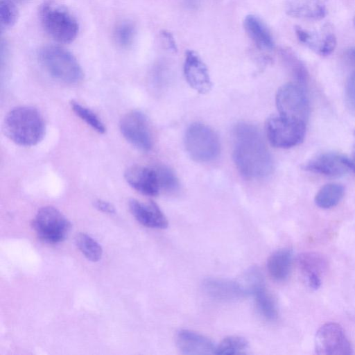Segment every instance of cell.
Wrapping results in <instances>:
<instances>
[{
	"mask_svg": "<svg viewBox=\"0 0 355 355\" xmlns=\"http://www.w3.org/2000/svg\"><path fill=\"white\" fill-rule=\"evenodd\" d=\"M234 137L233 159L240 173L250 180L269 175L273 162L259 130L251 124L240 123L234 128Z\"/></svg>",
	"mask_w": 355,
	"mask_h": 355,
	"instance_id": "1",
	"label": "cell"
},
{
	"mask_svg": "<svg viewBox=\"0 0 355 355\" xmlns=\"http://www.w3.org/2000/svg\"><path fill=\"white\" fill-rule=\"evenodd\" d=\"M3 129L12 141L22 146H32L42 140L46 128L40 112L29 106L11 110L6 116Z\"/></svg>",
	"mask_w": 355,
	"mask_h": 355,
	"instance_id": "2",
	"label": "cell"
},
{
	"mask_svg": "<svg viewBox=\"0 0 355 355\" xmlns=\"http://www.w3.org/2000/svg\"><path fill=\"white\" fill-rule=\"evenodd\" d=\"M39 16L46 33L57 42L69 44L76 38L78 21L64 6L53 0L46 1L40 7Z\"/></svg>",
	"mask_w": 355,
	"mask_h": 355,
	"instance_id": "3",
	"label": "cell"
},
{
	"mask_svg": "<svg viewBox=\"0 0 355 355\" xmlns=\"http://www.w3.org/2000/svg\"><path fill=\"white\" fill-rule=\"evenodd\" d=\"M39 59L45 70L58 80L76 84L83 79V71L77 59L62 46H44L40 50Z\"/></svg>",
	"mask_w": 355,
	"mask_h": 355,
	"instance_id": "4",
	"label": "cell"
},
{
	"mask_svg": "<svg viewBox=\"0 0 355 355\" xmlns=\"http://www.w3.org/2000/svg\"><path fill=\"white\" fill-rule=\"evenodd\" d=\"M184 146L191 159L198 162L212 161L220 152V142L216 132L200 123H193L187 128Z\"/></svg>",
	"mask_w": 355,
	"mask_h": 355,
	"instance_id": "5",
	"label": "cell"
},
{
	"mask_svg": "<svg viewBox=\"0 0 355 355\" xmlns=\"http://www.w3.org/2000/svg\"><path fill=\"white\" fill-rule=\"evenodd\" d=\"M32 226L42 240L57 243L67 238L71 225L58 209L46 206L38 210L32 221Z\"/></svg>",
	"mask_w": 355,
	"mask_h": 355,
	"instance_id": "6",
	"label": "cell"
},
{
	"mask_svg": "<svg viewBox=\"0 0 355 355\" xmlns=\"http://www.w3.org/2000/svg\"><path fill=\"white\" fill-rule=\"evenodd\" d=\"M266 132L272 146L280 148H289L303 141L306 133V123L282 116H274L268 120Z\"/></svg>",
	"mask_w": 355,
	"mask_h": 355,
	"instance_id": "7",
	"label": "cell"
},
{
	"mask_svg": "<svg viewBox=\"0 0 355 355\" xmlns=\"http://www.w3.org/2000/svg\"><path fill=\"white\" fill-rule=\"evenodd\" d=\"M276 104L280 116L306 122L310 114L308 98L299 84L287 83L276 95Z\"/></svg>",
	"mask_w": 355,
	"mask_h": 355,
	"instance_id": "8",
	"label": "cell"
},
{
	"mask_svg": "<svg viewBox=\"0 0 355 355\" xmlns=\"http://www.w3.org/2000/svg\"><path fill=\"white\" fill-rule=\"evenodd\" d=\"M315 352L318 355H351L352 345L341 325L327 322L317 331L315 336Z\"/></svg>",
	"mask_w": 355,
	"mask_h": 355,
	"instance_id": "9",
	"label": "cell"
},
{
	"mask_svg": "<svg viewBox=\"0 0 355 355\" xmlns=\"http://www.w3.org/2000/svg\"><path fill=\"white\" fill-rule=\"evenodd\" d=\"M120 130L123 137L133 146L148 151L153 145L152 135L146 116L139 111H131L121 119Z\"/></svg>",
	"mask_w": 355,
	"mask_h": 355,
	"instance_id": "10",
	"label": "cell"
},
{
	"mask_svg": "<svg viewBox=\"0 0 355 355\" xmlns=\"http://www.w3.org/2000/svg\"><path fill=\"white\" fill-rule=\"evenodd\" d=\"M297 262L306 286L311 291L318 290L329 267L326 257L319 252H306L299 254Z\"/></svg>",
	"mask_w": 355,
	"mask_h": 355,
	"instance_id": "11",
	"label": "cell"
},
{
	"mask_svg": "<svg viewBox=\"0 0 355 355\" xmlns=\"http://www.w3.org/2000/svg\"><path fill=\"white\" fill-rule=\"evenodd\" d=\"M184 74L189 85L198 93L206 94L211 90L212 83L208 69L193 50L185 52Z\"/></svg>",
	"mask_w": 355,
	"mask_h": 355,
	"instance_id": "12",
	"label": "cell"
},
{
	"mask_svg": "<svg viewBox=\"0 0 355 355\" xmlns=\"http://www.w3.org/2000/svg\"><path fill=\"white\" fill-rule=\"evenodd\" d=\"M304 168L330 177L342 176L352 170L350 159L335 153L319 155L307 162Z\"/></svg>",
	"mask_w": 355,
	"mask_h": 355,
	"instance_id": "13",
	"label": "cell"
},
{
	"mask_svg": "<svg viewBox=\"0 0 355 355\" xmlns=\"http://www.w3.org/2000/svg\"><path fill=\"white\" fill-rule=\"evenodd\" d=\"M124 177L128 184L138 192L148 196L159 194L160 187L155 168L133 165L125 170Z\"/></svg>",
	"mask_w": 355,
	"mask_h": 355,
	"instance_id": "14",
	"label": "cell"
},
{
	"mask_svg": "<svg viewBox=\"0 0 355 355\" xmlns=\"http://www.w3.org/2000/svg\"><path fill=\"white\" fill-rule=\"evenodd\" d=\"M202 289L208 296L220 301H232L248 295L239 280L207 278L202 282Z\"/></svg>",
	"mask_w": 355,
	"mask_h": 355,
	"instance_id": "15",
	"label": "cell"
},
{
	"mask_svg": "<svg viewBox=\"0 0 355 355\" xmlns=\"http://www.w3.org/2000/svg\"><path fill=\"white\" fill-rule=\"evenodd\" d=\"M129 209L136 220L143 225L151 228L165 229L168 220L159 206L154 202H141L130 199Z\"/></svg>",
	"mask_w": 355,
	"mask_h": 355,
	"instance_id": "16",
	"label": "cell"
},
{
	"mask_svg": "<svg viewBox=\"0 0 355 355\" xmlns=\"http://www.w3.org/2000/svg\"><path fill=\"white\" fill-rule=\"evenodd\" d=\"M176 344L182 354L189 355L213 354L216 346L207 337L189 329L177 333Z\"/></svg>",
	"mask_w": 355,
	"mask_h": 355,
	"instance_id": "17",
	"label": "cell"
},
{
	"mask_svg": "<svg viewBox=\"0 0 355 355\" xmlns=\"http://www.w3.org/2000/svg\"><path fill=\"white\" fill-rule=\"evenodd\" d=\"M298 40L304 45L321 56H327L332 53L337 44L335 35L326 32L322 35L303 28L300 26L294 28Z\"/></svg>",
	"mask_w": 355,
	"mask_h": 355,
	"instance_id": "18",
	"label": "cell"
},
{
	"mask_svg": "<svg viewBox=\"0 0 355 355\" xmlns=\"http://www.w3.org/2000/svg\"><path fill=\"white\" fill-rule=\"evenodd\" d=\"M286 13L295 18L320 20L327 15L325 6L320 0H288Z\"/></svg>",
	"mask_w": 355,
	"mask_h": 355,
	"instance_id": "19",
	"label": "cell"
},
{
	"mask_svg": "<svg viewBox=\"0 0 355 355\" xmlns=\"http://www.w3.org/2000/svg\"><path fill=\"white\" fill-rule=\"evenodd\" d=\"M243 27L249 37L257 46L263 51H270L274 48V40L266 24L254 15H247L243 21Z\"/></svg>",
	"mask_w": 355,
	"mask_h": 355,
	"instance_id": "20",
	"label": "cell"
},
{
	"mask_svg": "<svg viewBox=\"0 0 355 355\" xmlns=\"http://www.w3.org/2000/svg\"><path fill=\"white\" fill-rule=\"evenodd\" d=\"M293 263V252L288 248L274 252L268 259L267 269L272 279L284 281L289 275Z\"/></svg>",
	"mask_w": 355,
	"mask_h": 355,
	"instance_id": "21",
	"label": "cell"
},
{
	"mask_svg": "<svg viewBox=\"0 0 355 355\" xmlns=\"http://www.w3.org/2000/svg\"><path fill=\"white\" fill-rule=\"evenodd\" d=\"M254 296L255 304L261 315L268 320H274L277 317L276 304L266 288L265 282L254 288L252 293Z\"/></svg>",
	"mask_w": 355,
	"mask_h": 355,
	"instance_id": "22",
	"label": "cell"
},
{
	"mask_svg": "<svg viewBox=\"0 0 355 355\" xmlns=\"http://www.w3.org/2000/svg\"><path fill=\"white\" fill-rule=\"evenodd\" d=\"M345 193L343 185L329 183L323 186L315 197V205L322 209H330L336 206Z\"/></svg>",
	"mask_w": 355,
	"mask_h": 355,
	"instance_id": "23",
	"label": "cell"
},
{
	"mask_svg": "<svg viewBox=\"0 0 355 355\" xmlns=\"http://www.w3.org/2000/svg\"><path fill=\"white\" fill-rule=\"evenodd\" d=\"M249 348L248 340L239 336H230L225 338L216 346V354L234 355L246 354Z\"/></svg>",
	"mask_w": 355,
	"mask_h": 355,
	"instance_id": "24",
	"label": "cell"
},
{
	"mask_svg": "<svg viewBox=\"0 0 355 355\" xmlns=\"http://www.w3.org/2000/svg\"><path fill=\"white\" fill-rule=\"evenodd\" d=\"M75 242L83 254L91 261H98L101 259L103 250L99 243L85 233H79L75 238Z\"/></svg>",
	"mask_w": 355,
	"mask_h": 355,
	"instance_id": "25",
	"label": "cell"
},
{
	"mask_svg": "<svg viewBox=\"0 0 355 355\" xmlns=\"http://www.w3.org/2000/svg\"><path fill=\"white\" fill-rule=\"evenodd\" d=\"M281 56L292 75L297 80V84H304L308 73L305 66L299 58L288 49H282Z\"/></svg>",
	"mask_w": 355,
	"mask_h": 355,
	"instance_id": "26",
	"label": "cell"
},
{
	"mask_svg": "<svg viewBox=\"0 0 355 355\" xmlns=\"http://www.w3.org/2000/svg\"><path fill=\"white\" fill-rule=\"evenodd\" d=\"M136 35L135 24L128 20L118 23L114 29V40L121 48L127 49L132 46Z\"/></svg>",
	"mask_w": 355,
	"mask_h": 355,
	"instance_id": "27",
	"label": "cell"
},
{
	"mask_svg": "<svg viewBox=\"0 0 355 355\" xmlns=\"http://www.w3.org/2000/svg\"><path fill=\"white\" fill-rule=\"evenodd\" d=\"M71 107L75 114L95 131L100 134L105 132L104 123L91 110L73 101L71 102Z\"/></svg>",
	"mask_w": 355,
	"mask_h": 355,
	"instance_id": "28",
	"label": "cell"
},
{
	"mask_svg": "<svg viewBox=\"0 0 355 355\" xmlns=\"http://www.w3.org/2000/svg\"><path fill=\"white\" fill-rule=\"evenodd\" d=\"M19 18L18 9L12 0H0V26L1 31L12 28Z\"/></svg>",
	"mask_w": 355,
	"mask_h": 355,
	"instance_id": "29",
	"label": "cell"
},
{
	"mask_svg": "<svg viewBox=\"0 0 355 355\" xmlns=\"http://www.w3.org/2000/svg\"><path fill=\"white\" fill-rule=\"evenodd\" d=\"M157 172L160 190L174 191L179 186V182L174 172L168 166L159 165L155 167Z\"/></svg>",
	"mask_w": 355,
	"mask_h": 355,
	"instance_id": "30",
	"label": "cell"
},
{
	"mask_svg": "<svg viewBox=\"0 0 355 355\" xmlns=\"http://www.w3.org/2000/svg\"><path fill=\"white\" fill-rule=\"evenodd\" d=\"M345 96L349 107L355 111V70L352 71L347 81Z\"/></svg>",
	"mask_w": 355,
	"mask_h": 355,
	"instance_id": "31",
	"label": "cell"
},
{
	"mask_svg": "<svg viewBox=\"0 0 355 355\" xmlns=\"http://www.w3.org/2000/svg\"><path fill=\"white\" fill-rule=\"evenodd\" d=\"M161 36L164 41L168 49L173 52L177 51V45L173 35L166 30H163L161 32Z\"/></svg>",
	"mask_w": 355,
	"mask_h": 355,
	"instance_id": "32",
	"label": "cell"
},
{
	"mask_svg": "<svg viewBox=\"0 0 355 355\" xmlns=\"http://www.w3.org/2000/svg\"><path fill=\"white\" fill-rule=\"evenodd\" d=\"M94 205L98 210L102 212L110 214L115 213L114 207L111 203L105 200H96L94 201Z\"/></svg>",
	"mask_w": 355,
	"mask_h": 355,
	"instance_id": "33",
	"label": "cell"
},
{
	"mask_svg": "<svg viewBox=\"0 0 355 355\" xmlns=\"http://www.w3.org/2000/svg\"><path fill=\"white\" fill-rule=\"evenodd\" d=\"M345 60L355 70V46L350 47L344 53Z\"/></svg>",
	"mask_w": 355,
	"mask_h": 355,
	"instance_id": "34",
	"label": "cell"
},
{
	"mask_svg": "<svg viewBox=\"0 0 355 355\" xmlns=\"http://www.w3.org/2000/svg\"><path fill=\"white\" fill-rule=\"evenodd\" d=\"M351 169L355 173V148L352 154V157L350 159Z\"/></svg>",
	"mask_w": 355,
	"mask_h": 355,
	"instance_id": "35",
	"label": "cell"
},
{
	"mask_svg": "<svg viewBox=\"0 0 355 355\" xmlns=\"http://www.w3.org/2000/svg\"><path fill=\"white\" fill-rule=\"evenodd\" d=\"M15 1H16L17 2H19V3H24V2H26L28 0H15Z\"/></svg>",
	"mask_w": 355,
	"mask_h": 355,
	"instance_id": "36",
	"label": "cell"
},
{
	"mask_svg": "<svg viewBox=\"0 0 355 355\" xmlns=\"http://www.w3.org/2000/svg\"><path fill=\"white\" fill-rule=\"evenodd\" d=\"M353 24H354V27L355 28V15H354V19H353Z\"/></svg>",
	"mask_w": 355,
	"mask_h": 355,
	"instance_id": "37",
	"label": "cell"
}]
</instances>
